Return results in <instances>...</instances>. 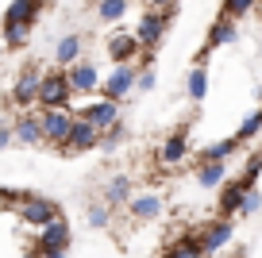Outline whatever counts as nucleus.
Returning <instances> with one entry per match:
<instances>
[{"mask_svg":"<svg viewBox=\"0 0 262 258\" xmlns=\"http://www.w3.org/2000/svg\"><path fill=\"white\" fill-rule=\"evenodd\" d=\"M173 16H178V8H147L143 12L139 24H135V42H139V50H158V42L166 39Z\"/></svg>","mask_w":262,"mask_h":258,"instance_id":"nucleus-1","label":"nucleus"},{"mask_svg":"<svg viewBox=\"0 0 262 258\" xmlns=\"http://www.w3.org/2000/svg\"><path fill=\"white\" fill-rule=\"evenodd\" d=\"M70 100H74V89L66 81V70H50L39 77V97H35L39 112L42 108H70Z\"/></svg>","mask_w":262,"mask_h":258,"instance_id":"nucleus-2","label":"nucleus"},{"mask_svg":"<svg viewBox=\"0 0 262 258\" xmlns=\"http://www.w3.org/2000/svg\"><path fill=\"white\" fill-rule=\"evenodd\" d=\"M16 216H19V224H27V227H42V224H50L54 216H62V212H58V204L50 201V197L24 193L19 204H16Z\"/></svg>","mask_w":262,"mask_h":258,"instance_id":"nucleus-3","label":"nucleus"},{"mask_svg":"<svg viewBox=\"0 0 262 258\" xmlns=\"http://www.w3.org/2000/svg\"><path fill=\"white\" fill-rule=\"evenodd\" d=\"M74 120H77L74 108H42V112H39L42 143H50V146L62 150V143H66V135H70V127H74Z\"/></svg>","mask_w":262,"mask_h":258,"instance_id":"nucleus-4","label":"nucleus"},{"mask_svg":"<svg viewBox=\"0 0 262 258\" xmlns=\"http://www.w3.org/2000/svg\"><path fill=\"white\" fill-rule=\"evenodd\" d=\"M196 239V247L205 250V258L208 254H216V250H224L231 239H235V220H224V216H216V220H208L201 231L193 235Z\"/></svg>","mask_w":262,"mask_h":258,"instance_id":"nucleus-5","label":"nucleus"},{"mask_svg":"<svg viewBox=\"0 0 262 258\" xmlns=\"http://www.w3.org/2000/svg\"><path fill=\"white\" fill-rule=\"evenodd\" d=\"M70 224H66L62 216H54L50 224H42L39 227V235H35V247H31V258H39V254H47V250H70Z\"/></svg>","mask_w":262,"mask_h":258,"instance_id":"nucleus-6","label":"nucleus"},{"mask_svg":"<svg viewBox=\"0 0 262 258\" xmlns=\"http://www.w3.org/2000/svg\"><path fill=\"white\" fill-rule=\"evenodd\" d=\"M135 66H112V73H108L104 81H100V89H104V100H127L131 93H135Z\"/></svg>","mask_w":262,"mask_h":258,"instance_id":"nucleus-7","label":"nucleus"},{"mask_svg":"<svg viewBox=\"0 0 262 258\" xmlns=\"http://www.w3.org/2000/svg\"><path fill=\"white\" fill-rule=\"evenodd\" d=\"M97 143H100V131L93 127L89 120L77 116L70 135H66V143H62V154H89V150H97Z\"/></svg>","mask_w":262,"mask_h":258,"instance_id":"nucleus-8","label":"nucleus"},{"mask_svg":"<svg viewBox=\"0 0 262 258\" xmlns=\"http://www.w3.org/2000/svg\"><path fill=\"white\" fill-rule=\"evenodd\" d=\"M39 77H42L39 66L19 70L16 85H12V104H16V108H31V104H35V97H39Z\"/></svg>","mask_w":262,"mask_h":258,"instance_id":"nucleus-9","label":"nucleus"},{"mask_svg":"<svg viewBox=\"0 0 262 258\" xmlns=\"http://www.w3.org/2000/svg\"><path fill=\"white\" fill-rule=\"evenodd\" d=\"M8 131H12V143H19V146H39L42 143L39 112H19L16 120L8 123Z\"/></svg>","mask_w":262,"mask_h":258,"instance_id":"nucleus-10","label":"nucleus"},{"mask_svg":"<svg viewBox=\"0 0 262 258\" xmlns=\"http://www.w3.org/2000/svg\"><path fill=\"white\" fill-rule=\"evenodd\" d=\"M120 116H123V108L116 100H93V104L81 108V120H89L97 131H108L112 123H120Z\"/></svg>","mask_w":262,"mask_h":258,"instance_id":"nucleus-11","label":"nucleus"},{"mask_svg":"<svg viewBox=\"0 0 262 258\" xmlns=\"http://www.w3.org/2000/svg\"><path fill=\"white\" fill-rule=\"evenodd\" d=\"M185 154H189V131L178 127V131H170V135L162 139V146H158V166H178Z\"/></svg>","mask_w":262,"mask_h":258,"instance_id":"nucleus-12","label":"nucleus"},{"mask_svg":"<svg viewBox=\"0 0 262 258\" xmlns=\"http://www.w3.org/2000/svg\"><path fill=\"white\" fill-rule=\"evenodd\" d=\"M235 42V19H216L212 24V31H208V39H205V50H196V66H205V58H208V50H216V47H231Z\"/></svg>","mask_w":262,"mask_h":258,"instance_id":"nucleus-13","label":"nucleus"},{"mask_svg":"<svg viewBox=\"0 0 262 258\" xmlns=\"http://www.w3.org/2000/svg\"><path fill=\"white\" fill-rule=\"evenodd\" d=\"M66 81H70V89L74 93H93L100 89V73L93 62H74L70 70H66Z\"/></svg>","mask_w":262,"mask_h":258,"instance_id":"nucleus-14","label":"nucleus"},{"mask_svg":"<svg viewBox=\"0 0 262 258\" xmlns=\"http://www.w3.org/2000/svg\"><path fill=\"white\" fill-rule=\"evenodd\" d=\"M104 50H108V58H112V66H131V58H139L143 50H139V42H135V35H112V39L104 42Z\"/></svg>","mask_w":262,"mask_h":258,"instance_id":"nucleus-15","label":"nucleus"},{"mask_svg":"<svg viewBox=\"0 0 262 258\" xmlns=\"http://www.w3.org/2000/svg\"><path fill=\"white\" fill-rule=\"evenodd\" d=\"M243 193H247V185H243V181H224V185H220V204H216V212H220V216L224 220H235V212H239V204H243Z\"/></svg>","mask_w":262,"mask_h":258,"instance_id":"nucleus-16","label":"nucleus"},{"mask_svg":"<svg viewBox=\"0 0 262 258\" xmlns=\"http://www.w3.org/2000/svg\"><path fill=\"white\" fill-rule=\"evenodd\" d=\"M42 8H47V0H12L8 12H4V24H27L31 27L42 16Z\"/></svg>","mask_w":262,"mask_h":258,"instance_id":"nucleus-17","label":"nucleus"},{"mask_svg":"<svg viewBox=\"0 0 262 258\" xmlns=\"http://www.w3.org/2000/svg\"><path fill=\"white\" fill-rule=\"evenodd\" d=\"M81 50H85V39L81 35H62L54 47V62L62 66V70H70L74 62H81Z\"/></svg>","mask_w":262,"mask_h":258,"instance_id":"nucleus-18","label":"nucleus"},{"mask_svg":"<svg viewBox=\"0 0 262 258\" xmlns=\"http://www.w3.org/2000/svg\"><path fill=\"white\" fill-rule=\"evenodd\" d=\"M123 208H127L135 220H155L158 212H162V201H158L155 193H131Z\"/></svg>","mask_w":262,"mask_h":258,"instance_id":"nucleus-19","label":"nucleus"},{"mask_svg":"<svg viewBox=\"0 0 262 258\" xmlns=\"http://www.w3.org/2000/svg\"><path fill=\"white\" fill-rule=\"evenodd\" d=\"M131 193H135L131 178H127V174H116V178H112V181L104 185V201H100V204H108V208H123Z\"/></svg>","mask_w":262,"mask_h":258,"instance_id":"nucleus-20","label":"nucleus"},{"mask_svg":"<svg viewBox=\"0 0 262 258\" xmlns=\"http://www.w3.org/2000/svg\"><path fill=\"white\" fill-rule=\"evenodd\" d=\"M196 181L205 189H220L228 181V162H196Z\"/></svg>","mask_w":262,"mask_h":258,"instance_id":"nucleus-21","label":"nucleus"},{"mask_svg":"<svg viewBox=\"0 0 262 258\" xmlns=\"http://www.w3.org/2000/svg\"><path fill=\"white\" fill-rule=\"evenodd\" d=\"M239 146H243V143H239L235 135H228V139H220V143H208L205 150L196 154V162H228L231 154L239 150Z\"/></svg>","mask_w":262,"mask_h":258,"instance_id":"nucleus-22","label":"nucleus"},{"mask_svg":"<svg viewBox=\"0 0 262 258\" xmlns=\"http://www.w3.org/2000/svg\"><path fill=\"white\" fill-rule=\"evenodd\" d=\"M185 93H189V100H193V104H201V100L208 97V70H205V66H193V70H189Z\"/></svg>","mask_w":262,"mask_h":258,"instance_id":"nucleus-23","label":"nucleus"},{"mask_svg":"<svg viewBox=\"0 0 262 258\" xmlns=\"http://www.w3.org/2000/svg\"><path fill=\"white\" fill-rule=\"evenodd\" d=\"M162 258H205V250L196 247L193 235H181V239H173L170 247L162 250Z\"/></svg>","mask_w":262,"mask_h":258,"instance_id":"nucleus-24","label":"nucleus"},{"mask_svg":"<svg viewBox=\"0 0 262 258\" xmlns=\"http://www.w3.org/2000/svg\"><path fill=\"white\" fill-rule=\"evenodd\" d=\"M131 8V0H100L97 4V16L104 19V24H116V19H123Z\"/></svg>","mask_w":262,"mask_h":258,"instance_id":"nucleus-25","label":"nucleus"},{"mask_svg":"<svg viewBox=\"0 0 262 258\" xmlns=\"http://www.w3.org/2000/svg\"><path fill=\"white\" fill-rule=\"evenodd\" d=\"M27 35H31V27H27V24H4V47L19 50L27 42Z\"/></svg>","mask_w":262,"mask_h":258,"instance_id":"nucleus-26","label":"nucleus"},{"mask_svg":"<svg viewBox=\"0 0 262 258\" xmlns=\"http://www.w3.org/2000/svg\"><path fill=\"white\" fill-rule=\"evenodd\" d=\"M258 135H262V108H258V112H251L243 123H239V131H235L239 143H247V139H258Z\"/></svg>","mask_w":262,"mask_h":258,"instance_id":"nucleus-27","label":"nucleus"},{"mask_svg":"<svg viewBox=\"0 0 262 258\" xmlns=\"http://www.w3.org/2000/svg\"><path fill=\"white\" fill-rule=\"evenodd\" d=\"M258 178H262V150H254V154H251V162H247V169H243V178H239V181H243L247 189H254V185H258Z\"/></svg>","mask_w":262,"mask_h":258,"instance_id":"nucleus-28","label":"nucleus"},{"mask_svg":"<svg viewBox=\"0 0 262 258\" xmlns=\"http://www.w3.org/2000/svg\"><path fill=\"white\" fill-rule=\"evenodd\" d=\"M254 4H258V0H224L220 16H224V19H239V16H247Z\"/></svg>","mask_w":262,"mask_h":258,"instance_id":"nucleus-29","label":"nucleus"},{"mask_svg":"<svg viewBox=\"0 0 262 258\" xmlns=\"http://www.w3.org/2000/svg\"><path fill=\"white\" fill-rule=\"evenodd\" d=\"M123 135H127V131H123V123H112V127H108V131H100V150H116V146H120L123 143Z\"/></svg>","mask_w":262,"mask_h":258,"instance_id":"nucleus-30","label":"nucleus"},{"mask_svg":"<svg viewBox=\"0 0 262 258\" xmlns=\"http://www.w3.org/2000/svg\"><path fill=\"white\" fill-rule=\"evenodd\" d=\"M258 208H262V193H258V189H247V193H243V204H239L235 216H254Z\"/></svg>","mask_w":262,"mask_h":258,"instance_id":"nucleus-31","label":"nucleus"},{"mask_svg":"<svg viewBox=\"0 0 262 258\" xmlns=\"http://www.w3.org/2000/svg\"><path fill=\"white\" fill-rule=\"evenodd\" d=\"M89 224L93 227H108V224H112V208H108V204H89Z\"/></svg>","mask_w":262,"mask_h":258,"instance_id":"nucleus-32","label":"nucleus"},{"mask_svg":"<svg viewBox=\"0 0 262 258\" xmlns=\"http://www.w3.org/2000/svg\"><path fill=\"white\" fill-rule=\"evenodd\" d=\"M135 89H143V93L155 89V70H139L135 73Z\"/></svg>","mask_w":262,"mask_h":258,"instance_id":"nucleus-33","label":"nucleus"},{"mask_svg":"<svg viewBox=\"0 0 262 258\" xmlns=\"http://www.w3.org/2000/svg\"><path fill=\"white\" fill-rule=\"evenodd\" d=\"M147 8H178V0H147Z\"/></svg>","mask_w":262,"mask_h":258,"instance_id":"nucleus-34","label":"nucleus"},{"mask_svg":"<svg viewBox=\"0 0 262 258\" xmlns=\"http://www.w3.org/2000/svg\"><path fill=\"white\" fill-rule=\"evenodd\" d=\"M8 146H12V131L0 127V150H8Z\"/></svg>","mask_w":262,"mask_h":258,"instance_id":"nucleus-35","label":"nucleus"},{"mask_svg":"<svg viewBox=\"0 0 262 258\" xmlns=\"http://www.w3.org/2000/svg\"><path fill=\"white\" fill-rule=\"evenodd\" d=\"M93 4H100V0H93Z\"/></svg>","mask_w":262,"mask_h":258,"instance_id":"nucleus-36","label":"nucleus"}]
</instances>
